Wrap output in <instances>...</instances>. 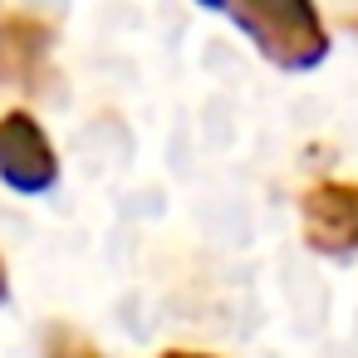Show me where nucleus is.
Returning <instances> with one entry per match:
<instances>
[{"label":"nucleus","instance_id":"f257e3e1","mask_svg":"<svg viewBox=\"0 0 358 358\" xmlns=\"http://www.w3.org/2000/svg\"><path fill=\"white\" fill-rule=\"evenodd\" d=\"M221 10L255 40V50L285 69V74H304L319 69L329 55V30L319 20L314 0H221Z\"/></svg>","mask_w":358,"mask_h":358},{"label":"nucleus","instance_id":"f03ea898","mask_svg":"<svg viewBox=\"0 0 358 358\" xmlns=\"http://www.w3.org/2000/svg\"><path fill=\"white\" fill-rule=\"evenodd\" d=\"M0 177L15 192H50L59 182V152L50 143V133L35 123V113L10 108L0 118Z\"/></svg>","mask_w":358,"mask_h":358},{"label":"nucleus","instance_id":"7ed1b4c3","mask_svg":"<svg viewBox=\"0 0 358 358\" xmlns=\"http://www.w3.org/2000/svg\"><path fill=\"white\" fill-rule=\"evenodd\" d=\"M304 241L319 255H353L358 250V182H314L299 196Z\"/></svg>","mask_w":358,"mask_h":358},{"label":"nucleus","instance_id":"20e7f679","mask_svg":"<svg viewBox=\"0 0 358 358\" xmlns=\"http://www.w3.org/2000/svg\"><path fill=\"white\" fill-rule=\"evenodd\" d=\"M50 45L55 30L35 15H6L0 20V84H15V89H35L50 69Z\"/></svg>","mask_w":358,"mask_h":358},{"label":"nucleus","instance_id":"39448f33","mask_svg":"<svg viewBox=\"0 0 358 358\" xmlns=\"http://www.w3.org/2000/svg\"><path fill=\"white\" fill-rule=\"evenodd\" d=\"M45 353L50 358H99L74 329H50V343H45Z\"/></svg>","mask_w":358,"mask_h":358},{"label":"nucleus","instance_id":"423d86ee","mask_svg":"<svg viewBox=\"0 0 358 358\" xmlns=\"http://www.w3.org/2000/svg\"><path fill=\"white\" fill-rule=\"evenodd\" d=\"M10 294V275H6V260H0V299Z\"/></svg>","mask_w":358,"mask_h":358},{"label":"nucleus","instance_id":"0eeeda50","mask_svg":"<svg viewBox=\"0 0 358 358\" xmlns=\"http://www.w3.org/2000/svg\"><path fill=\"white\" fill-rule=\"evenodd\" d=\"M162 358H211V353H162Z\"/></svg>","mask_w":358,"mask_h":358},{"label":"nucleus","instance_id":"6e6552de","mask_svg":"<svg viewBox=\"0 0 358 358\" xmlns=\"http://www.w3.org/2000/svg\"><path fill=\"white\" fill-rule=\"evenodd\" d=\"M201 6H216V10H221V0H201Z\"/></svg>","mask_w":358,"mask_h":358},{"label":"nucleus","instance_id":"1a4fd4ad","mask_svg":"<svg viewBox=\"0 0 358 358\" xmlns=\"http://www.w3.org/2000/svg\"><path fill=\"white\" fill-rule=\"evenodd\" d=\"M353 30H358V20H353Z\"/></svg>","mask_w":358,"mask_h":358}]
</instances>
